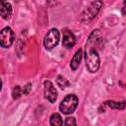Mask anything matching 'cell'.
I'll list each match as a JSON object with an SVG mask.
<instances>
[{
	"instance_id": "obj_1",
	"label": "cell",
	"mask_w": 126,
	"mask_h": 126,
	"mask_svg": "<svg viewBox=\"0 0 126 126\" xmlns=\"http://www.w3.org/2000/svg\"><path fill=\"white\" fill-rule=\"evenodd\" d=\"M85 62H86V67L90 73L97 72L99 65H100V59H99L97 50L95 49V46L86 43Z\"/></svg>"
},
{
	"instance_id": "obj_2",
	"label": "cell",
	"mask_w": 126,
	"mask_h": 126,
	"mask_svg": "<svg viewBox=\"0 0 126 126\" xmlns=\"http://www.w3.org/2000/svg\"><path fill=\"white\" fill-rule=\"evenodd\" d=\"M102 1L101 0H94L93 1L80 15V22L83 24H89L92 22L99 13L101 7H102Z\"/></svg>"
},
{
	"instance_id": "obj_3",
	"label": "cell",
	"mask_w": 126,
	"mask_h": 126,
	"mask_svg": "<svg viewBox=\"0 0 126 126\" xmlns=\"http://www.w3.org/2000/svg\"><path fill=\"white\" fill-rule=\"evenodd\" d=\"M79 103V99L75 94L66 95L59 104V109L63 114H71L73 113Z\"/></svg>"
},
{
	"instance_id": "obj_4",
	"label": "cell",
	"mask_w": 126,
	"mask_h": 126,
	"mask_svg": "<svg viewBox=\"0 0 126 126\" xmlns=\"http://www.w3.org/2000/svg\"><path fill=\"white\" fill-rule=\"evenodd\" d=\"M59 39H60V32L57 29H50L47 33L45 34L44 36V39H43V44H44V47L48 50L52 49L53 47H55L58 42H59Z\"/></svg>"
},
{
	"instance_id": "obj_5",
	"label": "cell",
	"mask_w": 126,
	"mask_h": 126,
	"mask_svg": "<svg viewBox=\"0 0 126 126\" xmlns=\"http://www.w3.org/2000/svg\"><path fill=\"white\" fill-rule=\"evenodd\" d=\"M15 39V33L10 27H5L0 32V45L4 48H9Z\"/></svg>"
},
{
	"instance_id": "obj_6",
	"label": "cell",
	"mask_w": 126,
	"mask_h": 126,
	"mask_svg": "<svg viewBox=\"0 0 126 126\" xmlns=\"http://www.w3.org/2000/svg\"><path fill=\"white\" fill-rule=\"evenodd\" d=\"M43 93H44V97L49 102L53 103L57 99V91L53 86V84L48 80L44 81L43 83Z\"/></svg>"
},
{
	"instance_id": "obj_7",
	"label": "cell",
	"mask_w": 126,
	"mask_h": 126,
	"mask_svg": "<svg viewBox=\"0 0 126 126\" xmlns=\"http://www.w3.org/2000/svg\"><path fill=\"white\" fill-rule=\"evenodd\" d=\"M76 43V37L74 33L71 31H64L63 32V39H62V44L66 48H71L75 45Z\"/></svg>"
},
{
	"instance_id": "obj_8",
	"label": "cell",
	"mask_w": 126,
	"mask_h": 126,
	"mask_svg": "<svg viewBox=\"0 0 126 126\" xmlns=\"http://www.w3.org/2000/svg\"><path fill=\"white\" fill-rule=\"evenodd\" d=\"M0 15L4 20H9L12 16V6L9 2L0 3Z\"/></svg>"
},
{
	"instance_id": "obj_9",
	"label": "cell",
	"mask_w": 126,
	"mask_h": 126,
	"mask_svg": "<svg viewBox=\"0 0 126 126\" xmlns=\"http://www.w3.org/2000/svg\"><path fill=\"white\" fill-rule=\"evenodd\" d=\"M82 56H83V50L80 48L79 50L76 51V53L74 54V56L70 62V67L73 71H76L78 69V67L82 61Z\"/></svg>"
},
{
	"instance_id": "obj_10",
	"label": "cell",
	"mask_w": 126,
	"mask_h": 126,
	"mask_svg": "<svg viewBox=\"0 0 126 126\" xmlns=\"http://www.w3.org/2000/svg\"><path fill=\"white\" fill-rule=\"evenodd\" d=\"M106 104L112 108V109H118V110H121V109H124L125 108V101H115V100H108L106 101Z\"/></svg>"
},
{
	"instance_id": "obj_11",
	"label": "cell",
	"mask_w": 126,
	"mask_h": 126,
	"mask_svg": "<svg viewBox=\"0 0 126 126\" xmlns=\"http://www.w3.org/2000/svg\"><path fill=\"white\" fill-rule=\"evenodd\" d=\"M51 126H60L63 124V120L60 116L59 113H53L50 116V121H49Z\"/></svg>"
},
{
	"instance_id": "obj_12",
	"label": "cell",
	"mask_w": 126,
	"mask_h": 126,
	"mask_svg": "<svg viewBox=\"0 0 126 126\" xmlns=\"http://www.w3.org/2000/svg\"><path fill=\"white\" fill-rule=\"evenodd\" d=\"M56 84H57V86L60 87L61 89H66V88L70 85V83H69L64 77H62V76H58V77H57V79H56Z\"/></svg>"
},
{
	"instance_id": "obj_13",
	"label": "cell",
	"mask_w": 126,
	"mask_h": 126,
	"mask_svg": "<svg viewBox=\"0 0 126 126\" xmlns=\"http://www.w3.org/2000/svg\"><path fill=\"white\" fill-rule=\"evenodd\" d=\"M21 94H22V90L20 88V86H15L13 91H12V97L13 99H17L21 96Z\"/></svg>"
},
{
	"instance_id": "obj_14",
	"label": "cell",
	"mask_w": 126,
	"mask_h": 126,
	"mask_svg": "<svg viewBox=\"0 0 126 126\" xmlns=\"http://www.w3.org/2000/svg\"><path fill=\"white\" fill-rule=\"evenodd\" d=\"M65 125H76L77 122H76V119L74 117H67L65 122H64Z\"/></svg>"
},
{
	"instance_id": "obj_15",
	"label": "cell",
	"mask_w": 126,
	"mask_h": 126,
	"mask_svg": "<svg viewBox=\"0 0 126 126\" xmlns=\"http://www.w3.org/2000/svg\"><path fill=\"white\" fill-rule=\"evenodd\" d=\"M31 91H32V85H31V84H27V85L24 87V89H23L24 94H29L31 93Z\"/></svg>"
},
{
	"instance_id": "obj_16",
	"label": "cell",
	"mask_w": 126,
	"mask_h": 126,
	"mask_svg": "<svg viewBox=\"0 0 126 126\" xmlns=\"http://www.w3.org/2000/svg\"><path fill=\"white\" fill-rule=\"evenodd\" d=\"M121 14L126 15V0H124V2H123V6L121 8Z\"/></svg>"
},
{
	"instance_id": "obj_17",
	"label": "cell",
	"mask_w": 126,
	"mask_h": 126,
	"mask_svg": "<svg viewBox=\"0 0 126 126\" xmlns=\"http://www.w3.org/2000/svg\"><path fill=\"white\" fill-rule=\"evenodd\" d=\"M6 2V0H0V3H5Z\"/></svg>"
}]
</instances>
